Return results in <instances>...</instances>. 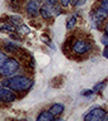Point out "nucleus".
Instances as JSON below:
<instances>
[{
  "label": "nucleus",
  "instance_id": "obj_1",
  "mask_svg": "<svg viewBox=\"0 0 108 121\" xmlns=\"http://www.w3.org/2000/svg\"><path fill=\"white\" fill-rule=\"evenodd\" d=\"M34 81L32 78H28L27 76L21 74H13L6 79H3L1 86L9 87L10 90L16 91V92H27L33 87Z\"/></svg>",
  "mask_w": 108,
  "mask_h": 121
},
{
  "label": "nucleus",
  "instance_id": "obj_2",
  "mask_svg": "<svg viewBox=\"0 0 108 121\" xmlns=\"http://www.w3.org/2000/svg\"><path fill=\"white\" fill-rule=\"evenodd\" d=\"M19 67H20V64L16 59L8 58L0 66V76L1 77H10V76L15 74L19 71Z\"/></svg>",
  "mask_w": 108,
  "mask_h": 121
},
{
  "label": "nucleus",
  "instance_id": "obj_3",
  "mask_svg": "<svg viewBox=\"0 0 108 121\" xmlns=\"http://www.w3.org/2000/svg\"><path fill=\"white\" fill-rule=\"evenodd\" d=\"M106 115H107V112L104 111V108L97 106V107L89 110L87 115H84V120L85 121H100V120H103V117Z\"/></svg>",
  "mask_w": 108,
  "mask_h": 121
},
{
  "label": "nucleus",
  "instance_id": "obj_4",
  "mask_svg": "<svg viewBox=\"0 0 108 121\" xmlns=\"http://www.w3.org/2000/svg\"><path fill=\"white\" fill-rule=\"evenodd\" d=\"M92 45L88 40H84V39H78L76 43H73L72 45V51L76 53V54H85L91 51Z\"/></svg>",
  "mask_w": 108,
  "mask_h": 121
},
{
  "label": "nucleus",
  "instance_id": "obj_5",
  "mask_svg": "<svg viewBox=\"0 0 108 121\" xmlns=\"http://www.w3.org/2000/svg\"><path fill=\"white\" fill-rule=\"evenodd\" d=\"M108 17V14L104 11L100 6H98L97 9H94V11L92 13V20L96 28H99V25L106 20V18Z\"/></svg>",
  "mask_w": 108,
  "mask_h": 121
},
{
  "label": "nucleus",
  "instance_id": "obj_6",
  "mask_svg": "<svg viewBox=\"0 0 108 121\" xmlns=\"http://www.w3.org/2000/svg\"><path fill=\"white\" fill-rule=\"evenodd\" d=\"M16 100L15 93L13 92V90H10L9 87L1 86L0 87V101L5 102V104H10Z\"/></svg>",
  "mask_w": 108,
  "mask_h": 121
},
{
  "label": "nucleus",
  "instance_id": "obj_7",
  "mask_svg": "<svg viewBox=\"0 0 108 121\" xmlns=\"http://www.w3.org/2000/svg\"><path fill=\"white\" fill-rule=\"evenodd\" d=\"M40 0H29L27 3V13L29 17H36L39 14V9H40Z\"/></svg>",
  "mask_w": 108,
  "mask_h": 121
},
{
  "label": "nucleus",
  "instance_id": "obj_8",
  "mask_svg": "<svg viewBox=\"0 0 108 121\" xmlns=\"http://www.w3.org/2000/svg\"><path fill=\"white\" fill-rule=\"evenodd\" d=\"M52 8H53V6L48 5V4H44V5L40 6L39 13H40V15H42L44 19H45V20H50V19L53 18V10H52Z\"/></svg>",
  "mask_w": 108,
  "mask_h": 121
},
{
  "label": "nucleus",
  "instance_id": "obj_9",
  "mask_svg": "<svg viewBox=\"0 0 108 121\" xmlns=\"http://www.w3.org/2000/svg\"><path fill=\"white\" fill-rule=\"evenodd\" d=\"M54 119H55V116L50 111H42L38 115V117H36V120H38V121H52Z\"/></svg>",
  "mask_w": 108,
  "mask_h": 121
},
{
  "label": "nucleus",
  "instance_id": "obj_10",
  "mask_svg": "<svg viewBox=\"0 0 108 121\" xmlns=\"http://www.w3.org/2000/svg\"><path fill=\"white\" fill-rule=\"evenodd\" d=\"M49 111L53 113L55 117H57V116L62 115V113L64 112V105H62V104H54V105L49 108Z\"/></svg>",
  "mask_w": 108,
  "mask_h": 121
},
{
  "label": "nucleus",
  "instance_id": "obj_11",
  "mask_svg": "<svg viewBox=\"0 0 108 121\" xmlns=\"http://www.w3.org/2000/svg\"><path fill=\"white\" fill-rule=\"evenodd\" d=\"M106 86H107V81H102V82H98V83H96L94 87H93V92L94 93H99V92H102V91L106 88Z\"/></svg>",
  "mask_w": 108,
  "mask_h": 121
},
{
  "label": "nucleus",
  "instance_id": "obj_12",
  "mask_svg": "<svg viewBox=\"0 0 108 121\" xmlns=\"http://www.w3.org/2000/svg\"><path fill=\"white\" fill-rule=\"evenodd\" d=\"M77 24V15H73V17L69 18V20L67 22V29L68 30H72Z\"/></svg>",
  "mask_w": 108,
  "mask_h": 121
},
{
  "label": "nucleus",
  "instance_id": "obj_13",
  "mask_svg": "<svg viewBox=\"0 0 108 121\" xmlns=\"http://www.w3.org/2000/svg\"><path fill=\"white\" fill-rule=\"evenodd\" d=\"M4 48H5V51H8V52H10V53H13V52H16L18 49H19V47H18L16 44H14V43H6L5 45H4Z\"/></svg>",
  "mask_w": 108,
  "mask_h": 121
},
{
  "label": "nucleus",
  "instance_id": "obj_14",
  "mask_svg": "<svg viewBox=\"0 0 108 121\" xmlns=\"http://www.w3.org/2000/svg\"><path fill=\"white\" fill-rule=\"evenodd\" d=\"M9 19H10V23L14 24V26L21 24V18L20 17H15V15H13V17H9Z\"/></svg>",
  "mask_w": 108,
  "mask_h": 121
},
{
  "label": "nucleus",
  "instance_id": "obj_15",
  "mask_svg": "<svg viewBox=\"0 0 108 121\" xmlns=\"http://www.w3.org/2000/svg\"><path fill=\"white\" fill-rule=\"evenodd\" d=\"M99 6L102 8V9L106 11V13L108 14V0H100V4Z\"/></svg>",
  "mask_w": 108,
  "mask_h": 121
},
{
  "label": "nucleus",
  "instance_id": "obj_16",
  "mask_svg": "<svg viewBox=\"0 0 108 121\" xmlns=\"http://www.w3.org/2000/svg\"><path fill=\"white\" fill-rule=\"evenodd\" d=\"M70 3L73 4V6H80L85 4V0H70Z\"/></svg>",
  "mask_w": 108,
  "mask_h": 121
},
{
  "label": "nucleus",
  "instance_id": "obj_17",
  "mask_svg": "<svg viewBox=\"0 0 108 121\" xmlns=\"http://www.w3.org/2000/svg\"><path fill=\"white\" fill-rule=\"evenodd\" d=\"M6 59H8V56H6L4 52H0V66H1Z\"/></svg>",
  "mask_w": 108,
  "mask_h": 121
},
{
  "label": "nucleus",
  "instance_id": "obj_18",
  "mask_svg": "<svg viewBox=\"0 0 108 121\" xmlns=\"http://www.w3.org/2000/svg\"><path fill=\"white\" fill-rule=\"evenodd\" d=\"M94 92H93L92 90H83L82 91V96H91V95H93Z\"/></svg>",
  "mask_w": 108,
  "mask_h": 121
},
{
  "label": "nucleus",
  "instance_id": "obj_19",
  "mask_svg": "<svg viewBox=\"0 0 108 121\" xmlns=\"http://www.w3.org/2000/svg\"><path fill=\"white\" fill-rule=\"evenodd\" d=\"M44 1H45V4H48V5H50V6H55L58 3V0H44Z\"/></svg>",
  "mask_w": 108,
  "mask_h": 121
},
{
  "label": "nucleus",
  "instance_id": "obj_20",
  "mask_svg": "<svg viewBox=\"0 0 108 121\" xmlns=\"http://www.w3.org/2000/svg\"><path fill=\"white\" fill-rule=\"evenodd\" d=\"M102 43L104 47H108V35H103L102 37Z\"/></svg>",
  "mask_w": 108,
  "mask_h": 121
},
{
  "label": "nucleus",
  "instance_id": "obj_21",
  "mask_svg": "<svg viewBox=\"0 0 108 121\" xmlns=\"http://www.w3.org/2000/svg\"><path fill=\"white\" fill-rule=\"evenodd\" d=\"M59 1H60V5L62 6H68L69 4H70V0H59Z\"/></svg>",
  "mask_w": 108,
  "mask_h": 121
},
{
  "label": "nucleus",
  "instance_id": "obj_22",
  "mask_svg": "<svg viewBox=\"0 0 108 121\" xmlns=\"http://www.w3.org/2000/svg\"><path fill=\"white\" fill-rule=\"evenodd\" d=\"M103 57H106V58L108 59V47H104V49H103Z\"/></svg>",
  "mask_w": 108,
  "mask_h": 121
},
{
  "label": "nucleus",
  "instance_id": "obj_23",
  "mask_svg": "<svg viewBox=\"0 0 108 121\" xmlns=\"http://www.w3.org/2000/svg\"><path fill=\"white\" fill-rule=\"evenodd\" d=\"M104 35H108V20H107L106 28H104Z\"/></svg>",
  "mask_w": 108,
  "mask_h": 121
},
{
  "label": "nucleus",
  "instance_id": "obj_24",
  "mask_svg": "<svg viewBox=\"0 0 108 121\" xmlns=\"http://www.w3.org/2000/svg\"><path fill=\"white\" fill-rule=\"evenodd\" d=\"M103 120H104V121H108V116L106 115V116H104V117H103Z\"/></svg>",
  "mask_w": 108,
  "mask_h": 121
},
{
  "label": "nucleus",
  "instance_id": "obj_25",
  "mask_svg": "<svg viewBox=\"0 0 108 121\" xmlns=\"http://www.w3.org/2000/svg\"><path fill=\"white\" fill-rule=\"evenodd\" d=\"M10 1H16V0H10Z\"/></svg>",
  "mask_w": 108,
  "mask_h": 121
}]
</instances>
